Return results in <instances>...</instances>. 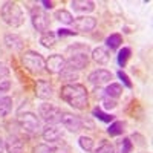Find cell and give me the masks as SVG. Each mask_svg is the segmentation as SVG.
<instances>
[{
    "instance_id": "obj_36",
    "label": "cell",
    "mask_w": 153,
    "mask_h": 153,
    "mask_svg": "<svg viewBox=\"0 0 153 153\" xmlns=\"http://www.w3.org/2000/svg\"><path fill=\"white\" fill-rule=\"evenodd\" d=\"M94 92H95V95H97L98 98H101V100L106 98V92H104V89H101L100 86H97V87L94 89Z\"/></svg>"
},
{
    "instance_id": "obj_31",
    "label": "cell",
    "mask_w": 153,
    "mask_h": 153,
    "mask_svg": "<svg viewBox=\"0 0 153 153\" xmlns=\"http://www.w3.org/2000/svg\"><path fill=\"white\" fill-rule=\"evenodd\" d=\"M117 75H118V78L123 81V84H124L127 89H132V87H133V84H132V81H130V78H129V75H127L124 71H118Z\"/></svg>"
},
{
    "instance_id": "obj_4",
    "label": "cell",
    "mask_w": 153,
    "mask_h": 153,
    "mask_svg": "<svg viewBox=\"0 0 153 153\" xmlns=\"http://www.w3.org/2000/svg\"><path fill=\"white\" fill-rule=\"evenodd\" d=\"M19 124H20V127H22L25 132H28L31 135L38 133V132H40V129H42L40 118H38L35 113H32V112L19 113Z\"/></svg>"
},
{
    "instance_id": "obj_40",
    "label": "cell",
    "mask_w": 153,
    "mask_h": 153,
    "mask_svg": "<svg viewBox=\"0 0 153 153\" xmlns=\"http://www.w3.org/2000/svg\"><path fill=\"white\" fill-rule=\"evenodd\" d=\"M54 153H66V152H63V150H57V149H54Z\"/></svg>"
},
{
    "instance_id": "obj_39",
    "label": "cell",
    "mask_w": 153,
    "mask_h": 153,
    "mask_svg": "<svg viewBox=\"0 0 153 153\" xmlns=\"http://www.w3.org/2000/svg\"><path fill=\"white\" fill-rule=\"evenodd\" d=\"M3 150H5V141L0 138V153H3Z\"/></svg>"
},
{
    "instance_id": "obj_23",
    "label": "cell",
    "mask_w": 153,
    "mask_h": 153,
    "mask_svg": "<svg viewBox=\"0 0 153 153\" xmlns=\"http://www.w3.org/2000/svg\"><path fill=\"white\" fill-rule=\"evenodd\" d=\"M55 40H57V35H55L54 32H51V31L43 32L42 37H40V43H42V46H45V48H52V46L55 45Z\"/></svg>"
},
{
    "instance_id": "obj_24",
    "label": "cell",
    "mask_w": 153,
    "mask_h": 153,
    "mask_svg": "<svg viewBox=\"0 0 153 153\" xmlns=\"http://www.w3.org/2000/svg\"><path fill=\"white\" fill-rule=\"evenodd\" d=\"M123 43V37L120 34H110L107 38H106V46L109 49H118Z\"/></svg>"
},
{
    "instance_id": "obj_20",
    "label": "cell",
    "mask_w": 153,
    "mask_h": 153,
    "mask_svg": "<svg viewBox=\"0 0 153 153\" xmlns=\"http://www.w3.org/2000/svg\"><path fill=\"white\" fill-rule=\"evenodd\" d=\"M54 19H57V20L61 22L63 25H72V23H74L72 14H71L69 11H66V9H58V11H55Z\"/></svg>"
},
{
    "instance_id": "obj_12",
    "label": "cell",
    "mask_w": 153,
    "mask_h": 153,
    "mask_svg": "<svg viewBox=\"0 0 153 153\" xmlns=\"http://www.w3.org/2000/svg\"><path fill=\"white\" fill-rule=\"evenodd\" d=\"M35 97L40 100H51L54 97V87L46 80H38L35 83Z\"/></svg>"
},
{
    "instance_id": "obj_21",
    "label": "cell",
    "mask_w": 153,
    "mask_h": 153,
    "mask_svg": "<svg viewBox=\"0 0 153 153\" xmlns=\"http://www.w3.org/2000/svg\"><path fill=\"white\" fill-rule=\"evenodd\" d=\"M124 127H126V124H124L123 121H112L110 126H109V129H107V133H109L110 136H120V135H123V132L126 130Z\"/></svg>"
},
{
    "instance_id": "obj_15",
    "label": "cell",
    "mask_w": 153,
    "mask_h": 153,
    "mask_svg": "<svg viewBox=\"0 0 153 153\" xmlns=\"http://www.w3.org/2000/svg\"><path fill=\"white\" fill-rule=\"evenodd\" d=\"M3 43L11 51H22L23 45H25L23 40H22V37L17 35V34H6L5 38H3Z\"/></svg>"
},
{
    "instance_id": "obj_1",
    "label": "cell",
    "mask_w": 153,
    "mask_h": 153,
    "mask_svg": "<svg viewBox=\"0 0 153 153\" xmlns=\"http://www.w3.org/2000/svg\"><path fill=\"white\" fill-rule=\"evenodd\" d=\"M60 97H61L63 101H66L71 107L78 109V110L86 109L87 104H89L87 89L83 84H78V83L65 84L60 91Z\"/></svg>"
},
{
    "instance_id": "obj_19",
    "label": "cell",
    "mask_w": 153,
    "mask_h": 153,
    "mask_svg": "<svg viewBox=\"0 0 153 153\" xmlns=\"http://www.w3.org/2000/svg\"><path fill=\"white\" fill-rule=\"evenodd\" d=\"M104 92H106V97L115 100V98L121 97V94H123V86L118 84V83H110V84L104 89Z\"/></svg>"
},
{
    "instance_id": "obj_2",
    "label": "cell",
    "mask_w": 153,
    "mask_h": 153,
    "mask_svg": "<svg viewBox=\"0 0 153 153\" xmlns=\"http://www.w3.org/2000/svg\"><path fill=\"white\" fill-rule=\"evenodd\" d=\"M0 16H2L3 22L11 28H19L25 20L23 11L20 5L16 2H5L3 6L0 8Z\"/></svg>"
},
{
    "instance_id": "obj_17",
    "label": "cell",
    "mask_w": 153,
    "mask_h": 153,
    "mask_svg": "<svg viewBox=\"0 0 153 153\" xmlns=\"http://www.w3.org/2000/svg\"><path fill=\"white\" fill-rule=\"evenodd\" d=\"M71 6L74 8V11L78 12H92L95 9V3L91 0H74Z\"/></svg>"
},
{
    "instance_id": "obj_22",
    "label": "cell",
    "mask_w": 153,
    "mask_h": 153,
    "mask_svg": "<svg viewBox=\"0 0 153 153\" xmlns=\"http://www.w3.org/2000/svg\"><path fill=\"white\" fill-rule=\"evenodd\" d=\"M58 75H60V80L66 81L68 84H74V83H76V80H78V74H76L75 71L68 69V68H65V71H63L61 74H58Z\"/></svg>"
},
{
    "instance_id": "obj_11",
    "label": "cell",
    "mask_w": 153,
    "mask_h": 153,
    "mask_svg": "<svg viewBox=\"0 0 153 153\" xmlns=\"http://www.w3.org/2000/svg\"><path fill=\"white\" fill-rule=\"evenodd\" d=\"M112 72L110 71H106V69H97V71H94V72H91L89 74V76H87V80H89V83H92L95 87L97 86H103V84H106V83H110V80H112Z\"/></svg>"
},
{
    "instance_id": "obj_18",
    "label": "cell",
    "mask_w": 153,
    "mask_h": 153,
    "mask_svg": "<svg viewBox=\"0 0 153 153\" xmlns=\"http://www.w3.org/2000/svg\"><path fill=\"white\" fill-rule=\"evenodd\" d=\"M12 110V98L11 97H0V118L8 117Z\"/></svg>"
},
{
    "instance_id": "obj_9",
    "label": "cell",
    "mask_w": 153,
    "mask_h": 153,
    "mask_svg": "<svg viewBox=\"0 0 153 153\" xmlns=\"http://www.w3.org/2000/svg\"><path fill=\"white\" fill-rule=\"evenodd\" d=\"M65 68H66V60L60 54L49 55V58L46 60V65H45V69L49 74H61L65 71Z\"/></svg>"
},
{
    "instance_id": "obj_14",
    "label": "cell",
    "mask_w": 153,
    "mask_h": 153,
    "mask_svg": "<svg viewBox=\"0 0 153 153\" xmlns=\"http://www.w3.org/2000/svg\"><path fill=\"white\" fill-rule=\"evenodd\" d=\"M5 149L8 153H23V141L16 135H9L5 141Z\"/></svg>"
},
{
    "instance_id": "obj_34",
    "label": "cell",
    "mask_w": 153,
    "mask_h": 153,
    "mask_svg": "<svg viewBox=\"0 0 153 153\" xmlns=\"http://www.w3.org/2000/svg\"><path fill=\"white\" fill-rule=\"evenodd\" d=\"M8 75H9V68L5 65V63L0 61V80H2V78H6Z\"/></svg>"
},
{
    "instance_id": "obj_27",
    "label": "cell",
    "mask_w": 153,
    "mask_h": 153,
    "mask_svg": "<svg viewBox=\"0 0 153 153\" xmlns=\"http://www.w3.org/2000/svg\"><path fill=\"white\" fill-rule=\"evenodd\" d=\"M118 147H120L118 153H132V150H133V143H132L130 138H123Z\"/></svg>"
},
{
    "instance_id": "obj_10",
    "label": "cell",
    "mask_w": 153,
    "mask_h": 153,
    "mask_svg": "<svg viewBox=\"0 0 153 153\" xmlns=\"http://www.w3.org/2000/svg\"><path fill=\"white\" fill-rule=\"evenodd\" d=\"M72 25H74V28L80 32H91L97 26V20L92 16H81V17L74 19Z\"/></svg>"
},
{
    "instance_id": "obj_33",
    "label": "cell",
    "mask_w": 153,
    "mask_h": 153,
    "mask_svg": "<svg viewBox=\"0 0 153 153\" xmlns=\"http://www.w3.org/2000/svg\"><path fill=\"white\" fill-rule=\"evenodd\" d=\"M57 35H58L60 38H63V37H69V35H76V31H71V29H66V28H61V29H58Z\"/></svg>"
},
{
    "instance_id": "obj_7",
    "label": "cell",
    "mask_w": 153,
    "mask_h": 153,
    "mask_svg": "<svg viewBox=\"0 0 153 153\" xmlns=\"http://www.w3.org/2000/svg\"><path fill=\"white\" fill-rule=\"evenodd\" d=\"M89 65V52H72L66 60V68L71 71H81Z\"/></svg>"
},
{
    "instance_id": "obj_5",
    "label": "cell",
    "mask_w": 153,
    "mask_h": 153,
    "mask_svg": "<svg viewBox=\"0 0 153 153\" xmlns=\"http://www.w3.org/2000/svg\"><path fill=\"white\" fill-rule=\"evenodd\" d=\"M61 109L57 107L55 104H51V103H43L38 107V115L43 121H46L48 124H57L61 120Z\"/></svg>"
},
{
    "instance_id": "obj_35",
    "label": "cell",
    "mask_w": 153,
    "mask_h": 153,
    "mask_svg": "<svg viewBox=\"0 0 153 153\" xmlns=\"http://www.w3.org/2000/svg\"><path fill=\"white\" fill-rule=\"evenodd\" d=\"M11 87V81L9 80H3L2 83H0V92H8Z\"/></svg>"
},
{
    "instance_id": "obj_16",
    "label": "cell",
    "mask_w": 153,
    "mask_h": 153,
    "mask_svg": "<svg viewBox=\"0 0 153 153\" xmlns=\"http://www.w3.org/2000/svg\"><path fill=\"white\" fill-rule=\"evenodd\" d=\"M92 60L95 63H98V65H107L109 60H110V55H109V51L103 46H98L92 51Z\"/></svg>"
},
{
    "instance_id": "obj_13",
    "label": "cell",
    "mask_w": 153,
    "mask_h": 153,
    "mask_svg": "<svg viewBox=\"0 0 153 153\" xmlns=\"http://www.w3.org/2000/svg\"><path fill=\"white\" fill-rule=\"evenodd\" d=\"M42 136H43L45 141H48V143H57L58 139L63 136V133H61V130L58 129L55 124H48L45 129L42 130Z\"/></svg>"
},
{
    "instance_id": "obj_3",
    "label": "cell",
    "mask_w": 153,
    "mask_h": 153,
    "mask_svg": "<svg viewBox=\"0 0 153 153\" xmlns=\"http://www.w3.org/2000/svg\"><path fill=\"white\" fill-rule=\"evenodd\" d=\"M22 61H23V66L32 74H42L45 71L46 60L43 58V55H40L35 51H26L22 57Z\"/></svg>"
},
{
    "instance_id": "obj_8",
    "label": "cell",
    "mask_w": 153,
    "mask_h": 153,
    "mask_svg": "<svg viewBox=\"0 0 153 153\" xmlns=\"http://www.w3.org/2000/svg\"><path fill=\"white\" fill-rule=\"evenodd\" d=\"M60 123L66 127V129L72 133H76V132H80L81 130V127H83V123H81V118L80 117H76V115L71 113V112H63L61 113V120Z\"/></svg>"
},
{
    "instance_id": "obj_29",
    "label": "cell",
    "mask_w": 153,
    "mask_h": 153,
    "mask_svg": "<svg viewBox=\"0 0 153 153\" xmlns=\"http://www.w3.org/2000/svg\"><path fill=\"white\" fill-rule=\"evenodd\" d=\"M95 153H117V152H115V146L113 144H110L109 141H103L101 146L95 150Z\"/></svg>"
},
{
    "instance_id": "obj_32",
    "label": "cell",
    "mask_w": 153,
    "mask_h": 153,
    "mask_svg": "<svg viewBox=\"0 0 153 153\" xmlns=\"http://www.w3.org/2000/svg\"><path fill=\"white\" fill-rule=\"evenodd\" d=\"M118 106V103L115 101L113 98H109V97H106V98H103V107L106 109V110H110V109H115Z\"/></svg>"
},
{
    "instance_id": "obj_37",
    "label": "cell",
    "mask_w": 153,
    "mask_h": 153,
    "mask_svg": "<svg viewBox=\"0 0 153 153\" xmlns=\"http://www.w3.org/2000/svg\"><path fill=\"white\" fill-rule=\"evenodd\" d=\"M40 5H43L45 9H52V8H54V3H52V2H48V0H42Z\"/></svg>"
},
{
    "instance_id": "obj_25",
    "label": "cell",
    "mask_w": 153,
    "mask_h": 153,
    "mask_svg": "<svg viewBox=\"0 0 153 153\" xmlns=\"http://www.w3.org/2000/svg\"><path fill=\"white\" fill-rule=\"evenodd\" d=\"M130 54H132L130 48H123V49H120V52H118V55H117V60H118L120 68H124V66H126L127 60L130 58Z\"/></svg>"
},
{
    "instance_id": "obj_28",
    "label": "cell",
    "mask_w": 153,
    "mask_h": 153,
    "mask_svg": "<svg viewBox=\"0 0 153 153\" xmlns=\"http://www.w3.org/2000/svg\"><path fill=\"white\" fill-rule=\"evenodd\" d=\"M78 144L84 152H91L94 149V139L91 136H80L78 139Z\"/></svg>"
},
{
    "instance_id": "obj_30",
    "label": "cell",
    "mask_w": 153,
    "mask_h": 153,
    "mask_svg": "<svg viewBox=\"0 0 153 153\" xmlns=\"http://www.w3.org/2000/svg\"><path fill=\"white\" fill-rule=\"evenodd\" d=\"M32 153H54V149L49 144H37L32 149Z\"/></svg>"
},
{
    "instance_id": "obj_6",
    "label": "cell",
    "mask_w": 153,
    "mask_h": 153,
    "mask_svg": "<svg viewBox=\"0 0 153 153\" xmlns=\"http://www.w3.org/2000/svg\"><path fill=\"white\" fill-rule=\"evenodd\" d=\"M31 12V22H32V26L35 28V31L38 32H46L49 28V17L48 14L40 8V6H34L29 9Z\"/></svg>"
},
{
    "instance_id": "obj_38",
    "label": "cell",
    "mask_w": 153,
    "mask_h": 153,
    "mask_svg": "<svg viewBox=\"0 0 153 153\" xmlns=\"http://www.w3.org/2000/svg\"><path fill=\"white\" fill-rule=\"evenodd\" d=\"M81 123H83V126L89 127V130H92V129H94V123H92L91 120H81Z\"/></svg>"
},
{
    "instance_id": "obj_26",
    "label": "cell",
    "mask_w": 153,
    "mask_h": 153,
    "mask_svg": "<svg viewBox=\"0 0 153 153\" xmlns=\"http://www.w3.org/2000/svg\"><path fill=\"white\" fill-rule=\"evenodd\" d=\"M92 115L95 118H98L100 121H103V123H112L113 121V115H110V113H106V112H103L100 107H95L94 110H92Z\"/></svg>"
}]
</instances>
